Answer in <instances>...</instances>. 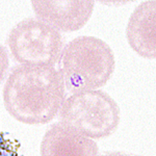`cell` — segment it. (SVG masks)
Wrapping results in <instances>:
<instances>
[{
  "label": "cell",
  "instance_id": "obj_6",
  "mask_svg": "<svg viewBox=\"0 0 156 156\" xmlns=\"http://www.w3.org/2000/svg\"><path fill=\"white\" fill-rule=\"evenodd\" d=\"M98 145L62 122L47 129L41 143V156H97Z\"/></svg>",
  "mask_w": 156,
  "mask_h": 156
},
{
  "label": "cell",
  "instance_id": "obj_8",
  "mask_svg": "<svg viewBox=\"0 0 156 156\" xmlns=\"http://www.w3.org/2000/svg\"><path fill=\"white\" fill-rule=\"evenodd\" d=\"M18 142L6 137V133L0 132V156H18Z\"/></svg>",
  "mask_w": 156,
  "mask_h": 156
},
{
  "label": "cell",
  "instance_id": "obj_3",
  "mask_svg": "<svg viewBox=\"0 0 156 156\" xmlns=\"http://www.w3.org/2000/svg\"><path fill=\"white\" fill-rule=\"evenodd\" d=\"M60 122L84 136L98 140L112 135L120 124V107L100 90L73 93L59 108Z\"/></svg>",
  "mask_w": 156,
  "mask_h": 156
},
{
  "label": "cell",
  "instance_id": "obj_9",
  "mask_svg": "<svg viewBox=\"0 0 156 156\" xmlns=\"http://www.w3.org/2000/svg\"><path fill=\"white\" fill-rule=\"evenodd\" d=\"M9 54L3 46L0 44V83L5 79L7 71H9Z\"/></svg>",
  "mask_w": 156,
  "mask_h": 156
},
{
  "label": "cell",
  "instance_id": "obj_4",
  "mask_svg": "<svg viewBox=\"0 0 156 156\" xmlns=\"http://www.w3.org/2000/svg\"><path fill=\"white\" fill-rule=\"evenodd\" d=\"M7 45L16 62L36 67H53L64 49L58 30L36 18H26L15 25Z\"/></svg>",
  "mask_w": 156,
  "mask_h": 156
},
{
  "label": "cell",
  "instance_id": "obj_7",
  "mask_svg": "<svg viewBox=\"0 0 156 156\" xmlns=\"http://www.w3.org/2000/svg\"><path fill=\"white\" fill-rule=\"evenodd\" d=\"M126 37L130 47L142 57H156V1L140 3L127 24Z\"/></svg>",
  "mask_w": 156,
  "mask_h": 156
},
{
  "label": "cell",
  "instance_id": "obj_1",
  "mask_svg": "<svg viewBox=\"0 0 156 156\" xmlns=\"http://www.w3.org/2000/svg\"><path fill=\"white\" fill-rule=\"evenodd\" d=\"M66 87L53 67L16 66L3 87L5 109L24 124H47L55 118L65 100Z\"/></svg>",
  "mask_w": 156,
  "mask_h": 156
},
{
  "label": "cell",
  "instance_id": "obj_5",
  "mask_svg": "<svg viewBox=\"0 0 156 156\" xmlns=\"http://www.w3.org/2000/svg\"><path fill=\"white\" fill-rule=\"evenodd\" d=\"M37 19L66 32L79 30L87 23L94 11V1L49 0L31 1Z\"/></svg>",
  "mask_w": 156,
  "mask_h": 156
},
{
  "label": "cell",
  "instance_id": "obj_10",
  "mask_svg": "<svg viewBox=\"0 0 156 156\" xmlns=\"http://www.w3.org/2000/svg\"><path fill=\"white\" fill-rule=\"evenodd\" d=\"M100 156H140V155H135L132 153H128V152H123V151H114V152H106L103 153Z\"/></svg>",
  "mask_w": 156,
  "mask_h": 156
},
{
  "label": "cell",
  "instance_id": "obj_2",
  "mask_svg": "<svg viewBox=\"0 0 156 156\" xmlns=\"http://www.w3.org/2000/svg\"><path fill=\"white\" fill-rule=\"evenodd\" d=\"M59 72L69 92L95 90L109 81L115 68L112 49L95 37H78L64 47Z\"/></svg>",
  "mask_w": 156,
  "mask_h": 156
}]
</instances>
